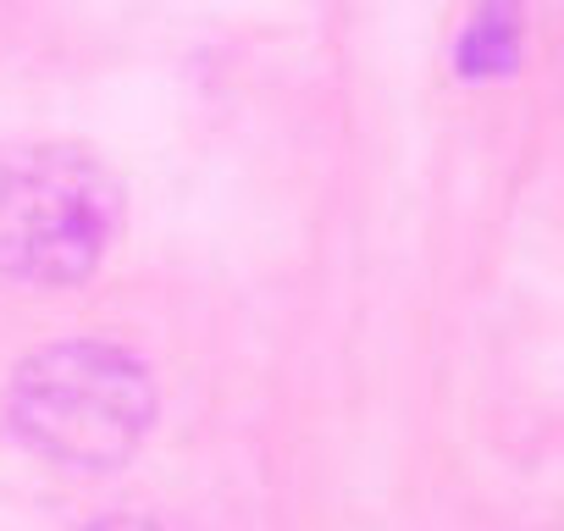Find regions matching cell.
<instances>
[{
  "label": "cell",
  "mask_w": 564,
  "mask_h": 531,
  "mask_svg": "<svg viewBox=\"0 0 564 531\" xmlns=\"http://www.w3.org/2000/svg\"><path fill=\"white\" fill-rule=\"evenodd\" d=\"M122 221L111 172L78 150L0 155V272L18 283L89 278Z\"/></svg>",
  "instance_id": "cell-2"
},
{
  "label": "cell",
  "mask_w": 564,
  "mask_h": 531,
  "mask_svg": "<svg viewBox=\"0 0 564 531\" xmlns=\"http://www.w3.org/2000/svg\"><path fill=\"white\" fill-rule=\"evenodd\" d=\"M520 56V12L514 0H481V12L470 18L459 67L465 73H509Z\"/></svg>",
  "instance_id": "cell-3"
},
{
  "label": "cell",
  "mask_w": 564,
  "mask_h": 531,
  "mask_svg": "<svg viewBox=\"0 0 564 531\" xmlns=\"http://www.w3.org/2000/svg\"><path fill=\"white\" fill-rule=\"evenodd\" d=\"M155 415V388L111 344H51L18 366L12 382V426L18 437L73 470L122 465Z\"/></svg>",
  "instance_id": "cell-1"
}]
</instances>
